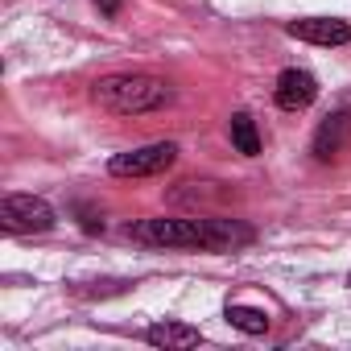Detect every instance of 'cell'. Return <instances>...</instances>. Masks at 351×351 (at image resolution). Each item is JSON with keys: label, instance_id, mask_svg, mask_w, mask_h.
I'll return each instance as SVG.
<instances>
[{"label": "cell", "instance_id": "6da1fadb", "mask_svg": "<svg viewBox=\"0 0 351 351\" xmlns=\"http://www.w3.org/2000/svg\"><path fill=\"white\" fill-rule=\"evenodd\" d=\"M132 240L153 248H203V252H228L236 244L252 240V228L236 219H178V215H157L128 228Z\"/></svg>", "mask_w": 351, "mask_h": 351}, {"label": "cell", "instance_id": "7a4b0ae2", "mask_svg": "<svg viewBox=\"0 0 351 351\" xmlns=\"http://www.w3.org/2000/svg\"><path fill=\"white\" fill-rule=\"evenodd\" d=\"M91 99L112 116H145L165 108L173 91L165 79H153V75H108L91 87Z\"/></svg>", "mask_w": 351, "mask_h": 351}, {"label": "cell", "instance_id": "3957f363", "mask_svg": "<svg viewBox=\"0 0 351 351\" xmlns=\"http://www.w3.org/2000/svg\"><path fill=\"white\" fill-rule=\"evenodd\" d=\"M54 207L38 195H5L0 203V228L9 236H34V232H50L54 228Z\"/></svg>", "mask_w": 351, "mask_h": 351}, {"label": "cell", "instance_id": "277c9868", "mask_svg": "<svg viewBox=\"0 0 351 351\" xmlns=\"http://www.w3.org/2000/svg\"><path fill=\"white\" fill-rule=\"evenodd\" d=\"M173 161H178V145L157 141V145H141V149L116 153L108 161V169L116 173V178H153V173H165Z\"/></svg>", "mask_w": 351, "mask_h": 351}, {"label": "cell", "instance_id": "5b68a950", "mask_svg": "<svg viewBox=\"0 0 351 351\" xmlns=\"http://www.w3.org/2000/svg\"><path fill=\"white\" fill-rule=\"evenodd\" d=\"M273 99H277V108H285V112H302V108H310V104L318 99V83H314V75H310V71L289 66V71H281V75H277Z\"/></svg>", "mask_w": 351, "mask_h": 351}, {"label": "cell", "instance_id": "8992f818", "mask_svg": "<svg viewBox=\"0 0 351 351\" xmlns=\"http://www.w3.org/2000/svg\"><path fill=\"white\" fill-rule=\"evenodd\" d=\"M347 145H351V108H343V112H330L322 124H318V132H314V157L318 161H335L339 153H347Z\"/></svg>", "mask_w": 351, "mask_h": 351}, {"label": "cell", "instance_id": "52a82bcc", "mask_svg": "<svg viewBox=\"0 0 351 351\" xmlns=\"http://www.w3.org/2000/svg\"><path fill=\"white\" fill-rule=\"evenodd\" d=\"M289 34L298 42H314V46H347L351 42V25L339 17H302V21H289Z\"/></svg>", "mask_w": 351, "mask_h": 351}, {"label": "cell", "instance_id": "ba28073f", "mask_svg": "<svg viewBox=\"0 0 351 351\" xmlns=\"http://www.w3.org/2000/svg\"><path fill=\"white\" fill-rule=\"evenodd\" d=\"M145 339L153 347H165V351H186V347H199L203 343V330L199 326H186V322H153L145 330Z\"/></svg>", "mask_w": 351, "mask_h": 351}, {"label": "cell", "instance_id": "9c48e42d", "mask_svg": "<svg viewBox=\"0 0 351 351\" xmlns=\"http://www.w3.org/2000/svg\"><path fill=\"white\" fill-rule=\"evenodd\" d=\"M228 132H232V145L244 153V157H256L261 153V132H256V120L248 112H236L228 120Z\"/></svg>", "mask_w": 351, "mask_h": 351}, {"label": "cell", "instance_id": "30bf717a", "mask_svg": "<svg viewBox=\"0 0 351 351\" xmlns=\"http://www.w3.org/2000/svg\"><path fill=\"white\" fill-rule=\"evenodd\" d=\"M223 318H228L236 330H244V335H265V330H269V314H265V310H256V306H240V302H228Z\"/></svg>", "mask_w": 351, "mask_h": 351}, {"label": "cell", "instance_id": "8fae6325", "mask_svg": "<svg viewBox=\"0 0 351 351\" xmlns=\"http://www.w3.org/2000/svg\"><path fill=\"white\" fill-rule=\"evenodd\" d=\"M95 5H99L104 17H116V13H120V0H95Z\"/></svg>", "mask_w": 351, "mask_h": 351}]
</instances>
